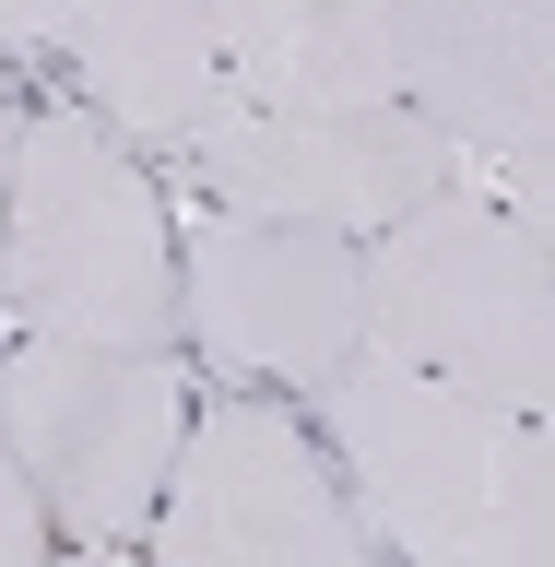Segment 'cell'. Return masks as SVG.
<instances>
[{"instance_id":"obj_8","label":"cell","mask_w":555,"mask_h":567,"mask_svg":"<svg viewBox=\"0 0 555 567\" xmlns=\"http://www.w3.org/2000/svg\"><path fill=\"white\" fill-rule=\"evenodd\" d=\"M390 95L461 166H532L555 118V0H379Z\"/></svg>"},{"instance_id":"obj_11","label":"cell","mask_w":555,"mask_h":567,"mask_svg":"<svg viewBox=\"0 0 555 567\" xmlns=\"http://www.w3.org/2000/svg\"><path fill=\"white\" fill-rule=\"evenodd\" d=\"M0 567H48V508L24 496L12 450H0Z\"/></svg>"},{"instance_id":"obj_14","label":"cell","mask_w":555,"mask_h":567,"mask_svg":"<svg viewBox=\"0 0 555 567\" xmlns=\"http://www.w3.org/2000/svg\"><path fill=\"white\" fill-rule=\"evenodd\" d=\"M12 142H24V118L0 106V202H12Z\"/></svg>"},{"instance_id":"obj_2","label":"cell","mask_w":555,"mask_h":567,"mask_svg":"<svg viewBox=\"0 0 555 567\" xmlns=\"http://www.w3.org/2000/svg\"><path fill=\"white\" fill-rule=\"evenodd\" d=\"M0 319L24 343L177 354V237L154 177L95 106H48L12 142L0 202Z\"/></svg>"},{"instance_id":"obj_4","label":"cell","mask_w":555,"mask_h":567,"mask_svg":"<svg viewBox=\"0 0 555 567\" xmlns=\"http://www.w3.org/2000/svg\"><path fill=\"white\" fill-rule=\"evenodd\" d=\"M189 437V367L106 343H0V450L71 544H131Z\"/></svg>"},{"instance_id":"obj_7","label":"cell","mask_w":555,"mask_h":567,"mask_svg":"<svg viewBox=\"0 0 555 567\" xmlns=\"http://www.w3.org/2000/svg\"><path fill=\"white\" fill-rule=\"evenodd\" d=\"M177 331L202 343L213 379L319 390L354 343H367V308H354V237L260 225V213H202L189 248H177Z\"/></svg>"},{"instance_id":"obj_9","label":"cell","mask_w":555,"mask_h":567,"mask_svg":"<svg viewBox=\"0 0 555 567\" xmlns=\"http://www.w3.org/2000/svg\"><path fill=\"white\" fill-rule=\"evenodd\" d=\"M71 71L119 142H177L225 106V60H213V0H71Z\"/></svg>"},{"instance_id":"obj_3","label":"cell","mask_w":555,"mask_h":567,"mask_svg":"<svg viewBox=\"0 0 555 567\" xmlns=\"http://www.w3.org/2000/svg\"><path fill=\"white\" fill-rule=\"evenodd\" d=\"M354 308H367V343L379 354L473 390V402H508V414H544L555 402L544 225H521L473 177L425 189L414 213H390L379 237H354Z\"/></svg>"},{"instance_id":"obj_13","label":"cell","mask_w":555,"mask_h":567,"mask_svg":"<svg viewBox=\"0 0 555 567\" xmlns=\"http://www.w3.org/2000/svg\"><path fill=\"white\" fill-rule=\"evenodd\" d=\"M48 567H142L131 544H71V556H48Z\"/></svg>"},{"instance_id":"obj_12","label":"cell","mask_w":555,"mask_h":567,"mask_svg":"<svg viewBox=\"0 0 555 567\" xmlns=\"http://www.w3.org/2000/svg\"><path fill=\"white\" fill-rule=\"evenodd\" d=\"M71 35V0H0V48H60Z\"/></svg>"},{"instance_id":"obj_10","label":"cell","mask_w":555,"mask_h":567,"mask_svg":"<svg viewBox=\"0 0 555 567\" xmlns=\"http://www.w3.org/2000/svg\"><path fill=\"white\" fill-rule=\"evenodd\" d=\"M213 60L248 106H379L390 12L379 0H213Z\"/></svg>"},{"instance_id":"obj_6","label":"cell","mask_w":555,"mask_h":567,"mask_svg":"<svg viewBox=\"0 0 555 567\" xmlns=\"http://www.w3.org/2000/svg\"><path fill=\"white\" fill-rule=\"evenodd\" d=\"M142 532H154L142 567H379L331 450L260 390L189 414Z\"/></svg>"},{"instance_id":"obj_1","label":"cell","mask_w":555,"mask_h":567,"mask_svg":"<svg viewBox=\"0 0 555 567\" xmlns=\"http://www.w3.org/2000/svg\"><path fill=\"white\" fill-rule=\"evenodd\" d=\"M319 450L367 544L402 567H555V450L544 414L473 402L402 354L354 343L319 379Z\"/></svg>"},{"instance_id":"obj_5","label":"cell","mask_w":555,"mask_h":567,"mask_svg":"<svg viewBox=\"0 0 555 567\" xmlns=\"http://www.w3.org/2000/svg\"><path fill=\"white\" fill-rule=\"evenodd\" d=\"M213 213H260V225H319V237H379L390 213L450 189L461 154L425 131L402 95L379 106H248L225 95L202 131L166 154Z\"/></svg>"}]
</instances>
